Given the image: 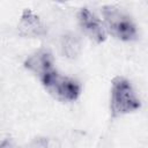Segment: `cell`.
I'll return each mask as SVG.
<instances>
[{
	"label": "cell",
	"instance_id": "cell-4",
	"mask_svg": "<svg viewBox=\"0 0 148 148\" xmlns=\"http://www.w3.org/2000/svg\"><path fill=\"white\" fill-rule=\"evenodd\" d=\"M24 67L32 72L40 81L51 74L56 68L53 67V56L46 49H40L30 54L23 62Z\"/></svg>",
	"mask_w": 148,
	"mask_h": 148
},
{
	"label": "cell",
	"instance_id": "cell-3",
	"mask_svg": "<svg viewBox=\"0 0 148 148\" xmlns=\"http://www.w3.org/2000/svg\"><path fill=\"white\" fill-rule=\"evenodd\" d=\"M47 92L61 102H73L81 94V84L73 77L62 75L56 71L45 76L42 81Z\"/></svg>",
	"mask_w": 148,
	"mask_h": 148
},
{
	"label": "cell",
	"instance_id": "cell-9",
	"mask_svg": "<svg viewBox=\"0 0 148 148\" xmlns=\"http://www.w3.org/2000/svg\"><path fill=\"white\" fill-rule=\"evenodd\" d=\"M0 148H15L10 141H3L1 145H0Z\"/></svg>",
	"mask_w": 148,
	"mask_h": 148
},
{
	"label": "cell",
	"instance_id": "cell-5",
	"mask_svg": "<svg viewBox=\"0 0 148 148\" xmlns=\"http://www.w3.org/2000/svg\"><path fill=\"white\" fill-rule=\"evenodd\" d=\"M79 25L82 31L94 42L102 43L106 38L105 29L97 16L91 13L88 8H81L77 13Z\"/></svg>",
	"mask_w": 148,
	"mask_h": 148
},
{
	"label": "cell",
	"instance_id": "cell-1",
	"mask_svg": "<svg viewBox=\"0 0 148 148\" xmlns=\"http://www.w3.org/2000/svg\"><path fill=\"white\" fill-rule=\"evenodd\" d=\"M141 102L132 83L123 77L117 76L112 80L110 110L112 117L124 116L140 109Z\"/></svg>",
	"mask_w": 148,
	"mask_h": 148
},
{
	"label": "cell",
	"instance_id": "cell-2",
	"mask_svg": "<svg viewBox=\"0 0 148 148\" xmlns=\"http://www.w3.org/2000/svg\"><path fill=\"white\" fill-rule=\"evenodd\" d=\"M102 14L105 27L112 36L124 42H131L138 38L136 25L125 12L114 6H104Z\"/></svg>",
	"mask_w": 148,
	"mask_h": 148
},
{
	"label": "cell",
	"instance_id": "cell-6",
	"mask_svg": "<svg viewBox=\"0 0 148 148\" xmlns=\"http://www.w3.org/2000/svg\"><path fill=\"white\" fill-rule=\"evenodd\" d=\"M17 29H18L20 35L25 36V37H31V38L39 37L45 34V27L43 22L30 9L23 10Z\"/></svg>",
	"mask_w": 148,
	"mask_h": 148
},
{
	"label": "cell",
	"instance_id": "cell-8",
	"mask_svg": "<svg viewBox=\"0 0 148 148\" xmlns=\"http://www.w3.org/2000/svg\"><path fill=\"white\" fill-rule=\"evenodd\" d=\"M25 148H47V141L44 139H36L30 142Z\"/></svg>",
	"mask_w": 148,
	"mask_h": 148
},
{
	"label": "cell",
	"instance_id": "cell-7",
	"mask_svg": "<svg viewBox=\"0 0 148 148\" xmlns=\"http://www.w3.org/2000/svg\"><path fill=\"white\" fill-rule=\"evenodd\" d=\"M61 52L67 58H75L81 51V42L73 34H66L61 37L60 42Z\"/></svg>",
	"mask_w": 148,
	"mask_h": 148
}]
</instances>
